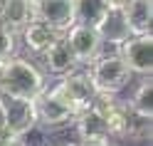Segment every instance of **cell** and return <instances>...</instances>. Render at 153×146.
I'll return each instance as SVG.
<instances>
[{
  "instance_id": "obj_1",
  "label": "cell",
  "mask_w": 153,
  "mask_h": 146,
  "mask_svg": "<svg viewBox=\"0 0 153 146\" xmlns=\"http://www.w3.org/2000/svg\"><path fill=\"white\" fill-rule=\"evenodd\" d=\"M47 87L45 74L40 67L22 57H10L0 64V94L20 97V99H35Z\"/></svg>"
},
{
  "instance_id": "obj_2",
  "label": "cell",
  "mask_w": 153,
  "mask_h": 146,
  "mask_svg": "<svg viewBox=\"0 0 153 146\" xmlns=\"http://www.w3.org/2000/svg\"><path fill=\"white\" fill-rule=\"evenodd\" d=\"M89 77L97 94H119L131 84L133 72L119 57V52H101L89 64Z\"/></svg>"
},
{
  "instance_id": "obj_3",
  "label": "cell",
  "mask_w": 153,
  "mask_h": 146,
  "mask_svg": "<svg viewBox=\"0 0 153 146\" xmlns=\"http://www.w3.org/2000/svg\"><path fill=\"white\" fill-rule=\"evenodd\" d=\"M35 104V114H37V124L45 126V129H59L74 121L76 112L67 104L59 94L54 92V87H45L32 99Z\"/></svg>"
},
{
  "instance_id": "obj_4",
  "label": "cell",
  "mask_w": 153,
  "mask_h": 146,
  "mask_svg": "<svg viewBox=\"0 0 153 146\" xmlns=\"http://www.w3.org/2000/svg\"><path fill=\"white\" fill-rule=\"evenodd\" d=\"M54 92L59 94L76 114L89 109L94 104V99H97V89H94V84H91L89 72H76V70L62 74L59 82L54 84Z\"/></svg>"
},
{
  "instance_id": "obj_5",
  "label": "cell",
  "mask_w": 153,
  "mask_h": 146,
  "mask_svg": "<svg viewBox=\"0 0 153 146\" xmlns=\"http://www.w3.org/2000/svg\"><path fill=\"white\" fill-rule=\"evenodd\" d=\"M0 121L20 139L22 134H27L37 124L32 99H20V97L0 94Z\"/></svg>"
},
{
  "instance_id": "obj_6",
  "label": "cell",
  "mask_w": 153,
  "mask_h": 146,
  "mask_svg": "<svg viewBox=\"0 0 153 146\" xmlns=\"http://www.w3.org/2000/svg\"><path fill=\"white\" fill-rule=\"evenodd\" d=\"M116 52L133 74L151 77V72H153V37H151V32L131 35L126 42H121L116 47Z\"/></svg>"
},
{
  "instance_id": "obj_7",
  "label": "cell",
  "mask_w": 153,
  "mask_h": 146,
  "mask_svg": "<svg viewBox=\"0 0 153 146\" xmlns=\"http://www.w3.org/2000/svg\"><path fill=\"white\" fill-rule=\"evenodd\" d=\"M64 40L69 45L76 64H84V67H89L104 52V42H101V37L97 35V30H94L91 25L74 22L69 30L64 32Z\"/></svg>"
},
{
  "instance_id": "obj_8",
  "label": "cell",
  "mask_w": 153,
  "mask_h": 146,
  "mask_svg": "<svg viewBox=\"0 0 153 146\" xmlns=\"http://www.w3.org/2000/svg\"><path fill=\"white\" fill-rule=\"evenodd\" d=\"M35 20L64 35L74 25V5L72 0H35Z\"/></svg>"
},
{
  "instance_id": "obj_9",
  "label": "cell",
  "mask_w": 153,
  "mask_h": 146,
  "mask_svg": "<svg viewBox=\"0 0 153 146\" xmlns=\"http://www.w3.org/2000/svg\"><path fill=\"white\" fill-rule=\"evenodd\" d=\"M94 30H97V35L101 37L104 45H111V47H119L121 42H126L131 37V27L126 22L123 7H119V5H111L104 13V17L94 25Z\"/></svg>"
},
{
  "instance_id": "obj_10",
  "label": "cell",
  "mask_w": 153,
  "mask_h": 146,
  "mask_svg": "<svg viewBox=\"0 0 153 146\" xmlns=\"http://www.w3.org/2000/svg\"><path fill=\"white\" fill-rule=\"evenodd\" d=\"M76 126V134H79V141H99V139H111V134H109V126L106 121H104V116L101 112L97 109V106H89V109H84L74 116V121Z\"/></svg>"
},
{
  "instance_id": "obj_11",
  "label": "cell",
  "mask_w": 153,
  "mask_h": 146,
  "mask_svg": "<svg viewBox=\"0 0 153 146\" xmlns=\"http://www.w3.org/2000/svg\"><path fill=\"white\" fill-rule=\"evenodd\" d=\"M30 20H35V0H0V22L13 32H20Z\"/></svg>"
},
{
  "instance_id": "obj_12",
  "label": "cell",
  "mask_w": 153,
  "mask_h": 146,
  "mask_svg": "<svg viewBox=\"0 0 153 146\" xmlns=\"http://www.w3.org/2000/svg\"><path fill=\"white\" fill-rule=\"evenodd\" d=\"M40 57L45 60V67H47L52 74H57V77H62V74H67V72L76 70V60H74L69 45H67V40H64V35L57 37V40L47 47Z\"/></svg>"
},
{
  "instance_id": "obj_13",
  "label": "cell",
  "mask_w": 153,
  "mask_h": 146,
  "mask_svg": "<svg viewBox=\"0 0 153 146\" xmlns=\"http://www.w3.org/2000/svg\"><path fill=\"white\" fill-rule=\"evenodd\" d=\"M20 40L25 42V47L30 52H35V55H42L47 47H50L57 37H59L62 32H57V30H52L50 25H45V22H40V20H30L20 32Z\"/></svg>"
},
{
  "instance_id": "obj_14",
  "label": "cell",
  "mask_w": 153,
  "mask_h": 146,
  "mask_svg": "<svg viewBox=\"0 0 153 146\" xmlns=\"http://www.w3.org/2000/svg\"><path fill=\"white\" fill-rule=\"evenodd\" d=\"M123 15L131 27V35H146L151 32V20H153V3L151 0H128L123 5Z\"/></svg>"
},
{
  "instance_id": "obj_15",
  "label": "cell",
  "mask_w": 153,
  "mask_h": 146,
  "mask_svg": "<svg viewBox=\"0 0 153 146\" xmlns=\"http://www.w3.org/2000/svg\"><path fill=\"white\" fill-rule=\"evenodd\" d=\"M74 5V22H82V25H97L104 13L111 7L109 0H72Z\"/></svg>"
},
{
  "instance_id": "obj_16",
  "label": "cell",
  "mask_w": 153,
  "mask_h": 146,
  "mask_svg": "<svg viewBox=\"0 0 153 146\" xmlns=\"http://www.w3.org/2000/svg\"><path fill=\"white\" fill-rule=\"evenodd\" d=\"M126 104L136 114L151 119V116H153V82H151V77H143L141 84L136 87V92H133V97H131Z\"/></svg>"
},
{
  "instance_id": "obj_17",
  "label": "cell",
  "mask_w": 153,
  "mask_h": 146,
  "mask_svg": "<svg viewBox=\"0 0 153 146\" xmlns=\"http://www.w3.org/2000/svg\"><path fill=\"white\" fill-rule=\"evenodd\" d=\"M17 40H20V35L13 32L10 27H5L0 22V64L7 62L10 57H15L17 52Z\"/></svg>"
},
{
  "instance_id": "obj_18",
  "label": "cell",
  "mask_w": 153,
  "mask_h": 146,
  "mask_svg": "<svg viewBox=\"0 0 153 146\" xmlns=\"http://www.w3.org/2000/svg\"><path fill=\"white\" fill-rule=\"evenodd\" d=\"M17 144L20 146H50L47 131H45V126H40V124H35L27 134H22L20 139H17Z\"/></svg>"
},
{
  "instance_id": "obj_19",
  "label": "cell",
  "mask_w": 153,
  "mask_h": 146,
  "mask_svg": "<svg viewBox=\"0 0 153 146\" xmlns=\"http://www.w3.org/2000/svg\"><path fill=\"white\" fill-rule=\"evenodd\" d=\"M15 141H17V136L0 121V146H7V144H15Z\"/></svg>"
},
{
  "instance_id": "obj_20",
  "label": "cell",
  "mask_w": 153,
  "mask_h": 146,
  "mask_svg": "<svg viewBox=\"0 0 153 146\" xmlns=\"http://www.w3.org/2000/svg\"><path fill=\"white\" fill-rule=\"evenodd\" d=\"M109 3H111V5H119V7H123V5L128 3V0H109Z\"/></svg>"
},
{
  "instance_id": "obj_21",
  "label": "cell",
  "mask_w": 153,
  "mask_h": 146,
  "mask_svg": "<svg viewBox=\"0 0 153 146\" xmlns=\"http://www.w3.org/2000/svg\"><path fill=\"white\" fill-rule=\"evenodd\" d=\"M64 146H79V144H76V141H74V144H64Z\"/></svg>"
},
{
  "instance_id": "obj_22",
  "label": "cell",
  "mask_w": 153,
  "mask_h": 146,
  "mask_svg": "<svg viewBox=\"0 0 153 146\" xmlns=\"http://www.w3.org/2000/svg\"><path fill=\"white\" fill-rule=\"evenodd\" d=\"M7 146H20V144H17V141H15V144H7Z\"/></svg>"
}]
</instances>
